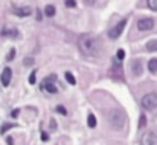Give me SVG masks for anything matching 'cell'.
Wrapping results in <instances>:
<instances>
[{"mask_svg":"<svg viewBox=\"0 0 157 145\" xmlns=\"http://www.w3.org/2000/svg\"><path fill=\"white\" fill-rule=\"evenodd\" d=\"M78 48L87 57H96L101 50V41L95 35L83 34L78 37Z\"/></svg>","mask_w":157,"mask_h":145,"instance_id":"6da1fadb","label":"cell"},{"mask_svg":"<svg viewBox=\"0 0 157 145\" xmlns=\"http://www.w3.org/2000/svg\"><path fill=\"white\" fill-rule=\"evenodd\" d=\"M108 122H110V127L116 131H121L122 128L125 127V122H127V116L122 110L119 109H114L108 113Z\"/></svg>","mask_w":157,"mask_h":145,"instance_id":"7a4b0ae2","label":"cell"},{"mask_svg":"<svg viewBox=\"0 0 157 145\" xmlns=\"http://www.w3.org/2000/svg\"><path fill=\"white\" fill-rule=\"evenodd\" d=\"M142 107L145 110H154L157 107V93H148L142 98Z\"/></svg>","mask_w":157,"mask_h":145,"instance_id":"3957f363","label":"cell"},{"mask_svg":"<svg viewBox=\"0 0 157 145\" xmlns=\"http://www.w3.org/2000/svg\"><path fill=\"white\" fill-rule=\"evenodd\" d=\"M125 25H127V20H125V18H124V20H121L118 25H114L113 28L110 29V32H108L110 38H113V40L119 38V37H121V34H122V31H124V28H125Z\"/></svg>","mask_w":157,"mask_h":145,"instance_id":"277c9868","label":"cell"},{"mask_svg":"<svg viewBox=\"0 0 157 145\" xmlns=\"http://www.w3.org/2000/svg\"><path fill=\"white\" fill-rule=\"evenodd\" d=\"M142 145H157V131H146L142 136Z\"/></svg>","mask_w":157,"mask_h":145,"instance_id":"5b68a950","label":"cell"},{"mask_svg":"<svg viewBox=\"0 0 157 145\" xmlns=\"http://www.w3.org/2000/svg\"><path fill=\"white\" fill-rule=\"evenodd\" d=\"M154 28V20L153 18H140V20L137 22V29L139 31H149Z\"/></svg>","mask_w":157,"mask_h":145,"instance_id":"8992f818","label":"cell"},{"mask_svg":"<svg viewBox=\"0 0 157 145\" xmlns=\"http://www.w3.org/2000/svg\"><path fill=\"white\" fill-rule=\"evenodd\" d=\"M110 75L113 78H116V80H122V69H121V61L116 58L114 60V64H113V67L110 70Z\"/></svg>","mask_w":157,"mask_h":145,"instance_id":"52a82bcc","label":"cell"},{"mask_svg":"<svg viewBox=\"0 0 157 145\" xmlns=\"http://www.w3.org/2000/svg\"><path fill=\"white\" fill-rule=\"evenodd\" d=\"M11 78H12V70L9 69V67H6L3 72H2V84L5 85H9V83H11Z\"/></svg>","mask_w":157,"mask_h":145,"instance_id":"ba28073f","label":"cell"},{"mask_svg":"<svg viewBox=\"0 0 157 145\" xmlns=\"http://www.w3.org/2000/svg\"><path fill=\"white\" fill-rule=\"evenodd\" d=\"M131 72L134 76H139L142 74V63L139 60H133L131 61Z\"/></svg>","mask_w":157,"mask_h":145,"instance_id":"9c48e42d","label":"cell"},{"mask_svg":"<svg viewBox=\"0 0 157 145\" xmlns=\"http://www.w3.org/2000/svg\"><path fill=\"white\" fill-rule=\"evenodd\" d=\"M32 9L29 8V6H23V8H14V14L15 15H20V17H28L31 15Z\"/></svg>","mask_w":157,"mask_h":145,"instance_id":"30bf717a","label":"cell"},{"mask_svg":"<svg viewBox=\"0 0 157 145\" xmlns=\"http://www.w3.org/2000/svg\"><path fill=\"white\" fill-rule=\"evenodd\" d=\"M148 69H149V72L156 74L157 72V58H153V60L148 61Z\"/></svg>","mask_w":157,"mask_h":145,"instance_id":"8fae6325","label":"cell"},{"mask_svg":"<svg viewBox=\"0 0 157 145\" xmlns=\"http://www.w3.org/2000/svg\"><path fill=\"white\" fill-rule=\"evenodd\" d=\"M44 14L47 17H53V15H55V6H53V5H47L44 8Z\"/></svg>","mask_w":157,"mask_h":145,"instance_id":"7c38bea8","label":"cell"},{"mask_svg":"<svg viewBox=\"0 0 157 145\" xmlns=\"http://www.w3.org/2000/svg\"><path fill=\"white\" fill-rule=\"evenodd\" d=\"M146 49H148L149 52H156V50H157V40H149V41L146 43Z\"/></svg>","mask_w":157,"mask_h":145,"instance_id":"4fadbf2b","label":"cell"},{"mask_svg":"<svg viewBox=\"0 0 157 145\" xmlns=\"http://www.w3.org/2000/svg\"><path fill=\"white\" fill-rule=\"evenodd\" d=\"M87 124H88V127H92V128L96 127V118H95L93 113L88 115V118H87Z\"/></svg>","mask_w":157,"mask_h":145,"instance_id":"5bb4252c","label":"cell"},{"mask_svg":"<svg viewBox=\"0 0 157 145\" xmlns=\"http://www.w3.org/2000/svg\"><path fill=\"white\" fill-rule=\"evenodd\" d=\"M43 85H44V89L47 90V92H49V93H57V87H55V85H53V84H49V83H43Z\"/></svg>","mask_w":157,"mask_h":145,"instance_id":"9a60e30c","label":"cell"},{"mask_svg":"<svg viewBox=\"0 0 157 145\" xmlns=\"http://www.w3.org/2000/svg\"><path fill=\"white\" fill-rule=\"evenodd\" d=\"M66 80H67V83H69V84H72V85H75V83H76V80H75V76L70 74V72H66Z\"/></svg>","mask_w":157,"mask_h":145,"instance_id":"2e32d148","label":"cell"},{"mask_svg":"<svg viewBox=\"0 0 157 145\" xmlns=\"http://www.w3.org/2000/svg\"><path fill=\"white\" fill-rule=\"evenodd\" d=\"M12 127H14V124H8V122H6V124H3V125H2V128H0V133L5 134L6 131H8L9 128H12Z\"/></svg>","mask_w":157,"mask_h":145,"instance_id":"e0dca14e","label":"cell"},{"mask_svg":"<svg viewBox=\"0 0 157 145\" xmlns=\"http://www.w3.org/2000/svg\"><path fill=\"white\" fill-rule=\"evenodd\" d=\"M148 6H149V9L157 11V0H148Z\"/></svg>","mask_w":157,"mask_h":145,"instance_id":"ac0fdd59","label":"cell"},{"mask_svg":"<svg viewBox=\"0 0 157 145\" xmlns=\"http://www.w3.org/2000/svg\"><path fill=\"white\" fill-rule=\"evenodd\" d=\"M116 58H118L119 61H122L125 58V52H124V49H119L118 50V54H116Z\"/></svg>","mask_w":157,"mask_h":145,"instance_id":"d6986e66","label":"cell"},{"mask_svg":"<svg viewBox=\"0 0 157 145\" xmlns=\"http://www.w3.org/2000/svg\"><path fill=\"white\" fill-rule=\"evenodd\" d=\"M146 125V118H145V115H140V119H139V127L140 128H143Z\"/></svg>","mask_w":157,"mask_h":145,"instance_id":"ffe728a7","label":"cell"},{"mask_svg":"<svg viewBox=\"0 0 157 145\" xmlns=\"http://www.w3.org/2000/svg\"><path fill=\"white\" fill-rule=\"evenodd\" d=\"M66 6L67 8H75V6H76V2H75V0H66Z\"/></svg>","mask_w":157,"mask_h":145,"instance_id":"44dd1931","label":"cell"},{"mask_svg":"<svg viewBox=\"0 0 157 145\" xmlns=\"http://www.w3.org/2000/svg\"><path fill=\"white\" fill-rule=\"evenodd\" d=\"M57 111H58V113H61V115H67V110L63 107V105H58V107H57Z\"/></svg>","mask_w":157,"mask_h":145,"instance_id":"7402d4cb","label":"cell"},{"mask_svg":"<svg viewBox=\"0 0 157 145\" xmlns=\"http://www.w3.org/2000/svg\"><path fill=\"white\" fill-rule=\"evenodd\" d=\"M14 57H15V50H14V49H11V52L8 54V57H6V60H8V61H11Z\"/></svg>","mask_w":157,"mask_h":145,"instance_id":"603a6c76","label":"cell"},{"mask_svg":"<svg viewBox=\"0 0 157 145\" xmlns=\"http://www.w3.org/2000/svg\"><path fill=\"white\" fill-rule=\"evenodd\" d=\"M29 83L31 84H35V72H32L31 76H29Z\"/></svg>","mask_w":157,"mask_h":145,"instance_id":"cb8c5ba5","label":"cell"},{"mask_svg":"<svg viewBox=\"0 0 157 145\" xmlns=\"http://www.w3.org/2000/svg\"><path fill=\"white\" fill-rule=\"evenodd\" d=\"M84 3H86L87 6H93L95 3H96V0H84Z\"/></svg>","mask_w":157,"mask_h":145,"instance_id":"d4e9b609","label":"cell"},{"mask_svg":"<svg viewBox=\"0 0 157 145\" xmlns=\"http://www.w3.org/2000/svg\"><path fill=\"white\" fill-rule=\"evenodd\" d=\"M50 127H52V130H55V128H57V124H55V119H52V121H50Z\"/></svg>","mask_w":157,"mask_h":145,"instance_id":"484cf974","label":"cell"},{"mask_svg":"<svg viewBox=\"0 0 157 145\" xmlns=\"http://www.w3.org/2000/svg\"><path fill=\"white\" fill-rule=\"evenodd\" d=\"M41 139L43 141H47V139H49V136H47L46 133H41Z\"/></svg>","mask_w":157,"mask_h":145,"instance_id":"4316f807","label":"cell"},{"mask_svg":"<svg viewBox=\"0 0 157 145\" xmlns=\"http://www.w3.org/2000/svg\"><path fill=\"white\" fill-rule=\"evenodd\" d=\"M6 142H8L9 145H14V142H12V137H8V139H6Z\"/></svg>","mask_w":157,"mask_h":145,"instance_id":"83f0119b","label":"cell"},{"mask_svg":"<svg viewBox=\"0 0 157 145\" xmlns=\"http://www.w3.org/2000/svg\"><path fill=\"white\" fill-rule=\"evenodd\" d=\"M25 64H28V66L32 64V60H31V58H29V60H25Z\"/></svg>","mask_w":157,"mask_h":145,"instance_id":"f1b7e54d","label":"cell"}]
</instances>
